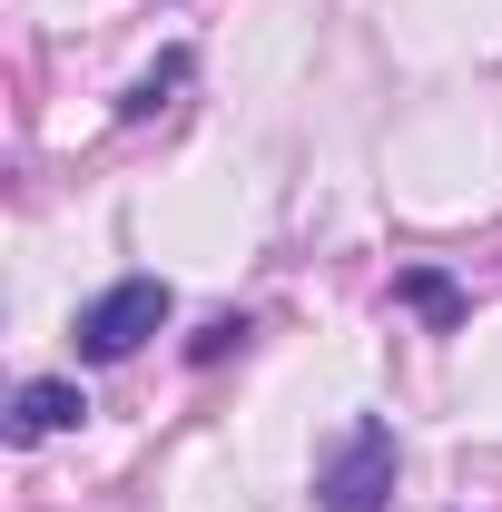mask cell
Listing matches in <instances>:
<instances>
[{"label":"cell","mask_w":502,"mask_h":512,"mask_svg":"<svg viewBox=\"0 0 502 512\" xmlns=\"http://www.w3.org/2000/svg\"><path fill=\"white\" fill-rule=\"evenodd\" d=\"M394 473H404V444L384 414H355L335 444L315 453V512H394Z\"/></svg>","instance_id":"1"},{"label":"cell","mask_w":502,"mask_h":512,"mask_svg":"<svg viewBox=\"0 0 502 512\" xmlns=\"http://www.w3.org/2000/svg\"><path fill=\"white\" fill-rule=\"evenodd\" d=\"M178 316V296H168V276H119V286H99L79 325H69V345H79V365H128L158 325Z\"/></svg>","instance_id":"2"},{"label":"cell","mask_w":502,"mask_h":512,"mask_svg":"<svg viewBox=\"0 0 502 512\" xmlns=\"http://www.w3.org/2000/svg\"><path fill=\"white\" fill-rule=\"evenodd\" d=\"M227 345H247V316H207V325H197V345H188V355H197V365H217Z\"/></svg>","instance_id":"6"},{"label":"cell","mask_w":502,"mask_h":512,"mask_svg":"<svg viewBox=\"0 0 502 512\" xmlns=\"http://www.w3.org/2000/svg\"><path fill=\"white\" fill-rule=\"evenodd\" d=\"M394 306H414L424 325H463V286H453L443 266H404V276H394Z\"/></svg>","instance_id":"4"},{"label":"cell","mask_w":502,"mask_h":512,"mask_svg":"<svg viewBox=\"0 0 502 512\" xmlns=\"http://www.w3.org/2000/svg\"><path fill=\"white\" fill-rule=\"evenodd\" d=\"M79 414H89V394H79L69 375H30L20 394H10V444H50V434L79 424Z\"/></svg>","instance_id":"3"},{"label":"cell","mask_w":502,"mask_h":512,"mask_svg":"<svg viewBox=\"0 0 502 512\" xmlns=\"http://www.w3.org/2000/svg\"><path fill=\"white\" fill-rule=\"evenodd\" d=\"M188 79H197V60H188V50H168V60H158V69H138V79H128L119 119H158V109H168V99H178Z\"/></svg>","instance_id":"5"}]
</instances>
